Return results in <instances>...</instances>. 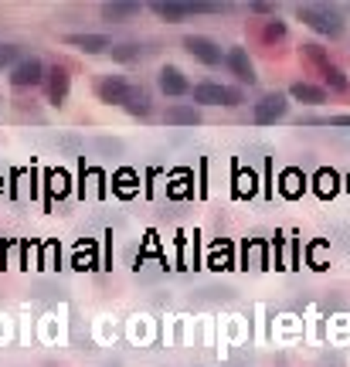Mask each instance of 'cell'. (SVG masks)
<instances>
[{"instance_id":"cell-1","label":"cell","mask_w":350,"mask_h":367,"mask_svg":"<svg viewBox=\"0 0 350 367\" xmlns=\"http://www.w3.org/2000/svg\"><path fill=\"white\" fill-rule=\"evenodd\" d=\"M296 14H299L306 28H313L323 38H340L344 34V17L336 14L334 7H327V4H303Z\"/></svg>"},{"instance_id":"cell-2","label":"cell","mask_w":350,"mask_h":367,"mask_svg":"<svg viewBox=\"0 0 350 367\" xmlns=\"http://www.w3.org/2000/svg\"><path fill=\"white\" fill-rule=\"evenodd\" d=\"M150 11L160 21H170V24H181L191 14H204V11H221L218 4H187V0H153Z\"/></svg>"},{"instance_id":"cell-3","label":"cell","mask_w":350,"mask_h":367,"mask_svg":"<svg viewBox=\"0 0 350 367\" xmlns=\"http://www.w3.org/2000/svg\"><path fill=\"white\" fill-rule=\"evenodd\" d=\"M191 95L201 106H238L242 102V92L228 89V85H218V82H198L191 89Z\"/></svg>"},{"instance_id":"cell-4","label":"cell","mask_w":350,"mask_h":367,"mask_svg":"<svg viewBox=\"0 0 350 367\" xmlns=\"http://www.w3.org/2000/svg\"><path fill=\"white\" fill-rule=\"evenodd\" d=\"M184 51L191 55V58H198L201 65H221V61L228 58L218 41L211 38H204V34H191V38H184Z\"/></svg>"},{"instance_id":"cell-5","label":"cell","mask_w":350,"mask_h":367,"mask_svg":"<svg viewBox=\"0 0 350 367\" xmlns=\"http://www.w3.org/2000/svg\"><path fill=\"white\" fill-rule=\"evenodd\" d=\"M48 78V72H45V65L38 58H21L11 68V85L14 89H31V85H41Z\"/></svg>"},{"instance_id":"cell-6","label":"cell","mask_w":350,"mask_h":367,"mask_svg":"<svg viewBox=\"0 0 350 367\" xmlns=\"http://www.w3.org/2000/svg\"><path fill=\"white\" fill-rule=\"evenodd\" d=\"M286 109H290V99L279 95V92H269V95H262L259 102H255V122H259V126H269V122L282 119Z\"/></svg>"},{"instance_id":"cell-7","label":"cell","mask_w":350,"mask_h":367,"mask_svg":"<svg viewBox=\"0 0 350 367\" xmlns=\"http://www.w3.org/2000/svg\"><path fill=\"white\" fill-rule=\"evenodd\" d=\"M225 65H228L231 75L238 78L242 85H255V65H252V58H248V51H245V48H231L228 58H225Z\"/></svg>"},{"instance_id":"cell-8","label":"cell","mask_w":350,"mask_h":367,"mask_svg":"<svg viewBox=\"0 0 350 367\" xmlns=\"http://www.w3.org/2000/svg\"><path fill=\"white\" fill-rule=\"evenodd\" d=\"M129 82L122 75H106L99 82V99L102 102H112V106H126V95H129Z\"/></svg>"},{"instance_id":"cell-9","label":"cell","mask_w":350,"mask_h":367,"mask_svg":"<svg viewBox=\"0 0 350 367\" xmlns=\"http://www.w3.org/2000/svg\"><path fill=\"white\" fill-rule=\"evenodd\" d=\"M157 85H160V92H164V95H187V92H191V82H187V78H184V72H181V68H174V65L160 68Z\"/></svg>"},{"instance_id":"cell-10","label":"cell","mask_w":350,"mask_h":367,"mask_svg":"<svg viewBox=\"0 0 350 367\" xmlns=\"http://www.w3.org/2000/svg\"><path fill=\"white\" fill-rule=\"evenodd\" d=\"M68 72L61 68V65H55L51 72H48V99L55 102V106H65L68 102Z\"/></svg>"},{"instance_id":"cell-11","label":"cell","mask_w":350,"mask_h":367,"mask_svg":"<svg viewBox=\"0 0 350 367\" xmlns=\"http://www.w3.org/2000/svg\"><path fill=\"white\" fill-rule=\"evenodd\" d=\"M102 21H112V24H122V21H133L139 14V4L133 0H112V4H102L99 7Z\"/></svg>"},{"instance_id":"cell-12","label":"cell","mask_w":350,"mask_h":367,"mask_svg":"<svg viewBox=\"0 0 350 367\" xmlns=\"http://www.w3.org/2000/svg\"><path fill=\"white\" fill-rule=\"evenodd\" d=\"M65 41H68V45H75V48H82V51H89V55L112 51V41H109L106 34H68Z\"/></svg>"},{"instance_id":"cell-13","label":"cell","mask_w":350,"mask_h":367,"mask_svg":"<svg viewBox=\"0 0 350 367\" xmlns=\"http://www.w3.org/2000/svg\"><path fill=\"white\" fill-rule=\"evenodd\" d=\"M126 112L129 116H150V109H153V99H150V92L143 89V85H133L129 89V95H126Z\"/></svg>"},{"instance_id":"cell-14","label":"cell","mask_w":350,"mask_h":367,"mask_svg":"<svg viewBox=\"0 0 350 367\" xmlns=\"http://www.w3.org/2000/svg\"><path fill=\"white\" fill-rule=\"evenodd\" d=\"M164 122H174V126H198L201 112L194 106H170L164 112Z\"/></svg>"},{"instance_id":"cell-15","label":"cell","mask_w":350,"mask_h":367,"mask_svg":"<svg viewBox=\"0 0 350 367\" xmlns=\"http://www.w3.org/2000/svg\"><path fill=\"white\" fill-rule=\"evenodd\" d=\"M290 95H292V99H299V102H309V106H320V102H327V92H323L320 85H309V82H296Z\"/></svg>"},{"instance_id":"cell-16","label":"cell","mask_w":350,"mask_h":367,"mask_svg":"<svg viewBox=\"0 0 350 367\" xmlns=\"http://www.w3.org/2000/svg\"><path fill=\"white\" fill-rule=\"evenodd\" d=\"M109 55L116 61H139L143 58V45H139V41H122V45H112Z\"/></svg>"},{"instance_id":"cell-17","label":"cell","mask_w":350,"mask_h":367,"mask_svg":"<svg viewBox=\"0 0 350 367\" xmlns=\"http://www.w3.org/2000/svg\"><path fill=\"white\" fill-rule=\"evenodd\" d=\"M320 72H323V82H327L330 89H336V92H344V89H347V78H344V72L336 68L334 61H323V65H320Z\"/></svg>"},{"instance_id":"cell-18","label":"cell","mask_w":350,"mask_h":367,"mask_svg":"<svg viewBox=\"0 0 350 367\" xmlns=\"http://www.w3.org/2000/svg\"><path fill=\"white\" fill-rule=\"evenodd\" d=\"M262 38H265V41H282V38H286V21H279V17L265 21V28H262Z\"/></svg>"},{"instance_id":"cell-19","label":"cell","mask_w":350,"mask_h":367,"mask_svg":"<svg viewBox=\"0 0 350 367\" xmlns=\"http://www.w3.org/2000/svg\"><path fill=\"white\" fill-rule=\"evenodd\" d=\"M17 61H21V48L0 41V68H14Z\"/></svg>"}]
</instances>
